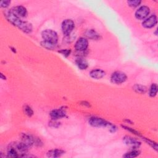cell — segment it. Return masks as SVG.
<instances>
[{
	"label": "cell",
	"instance_id": "1",
	"mask_svg": "<svg viewBox=\"0 0 158 158\" xmlns=\"http://www.w3.org/2000/svg\"><path fill=\"white\" fill-rule=\"evenodd\" d=\"M4 15L7 20L14 25L23 31L29 33L32 31V25L30 23L22 20L20 17L14 14L10 10L5 12Z\"/></svg>",
	"mask_w": 158,
	"mask_h": 158
},
{
	"label": "cell",
	"instance_id": "2",
	"mask_svg": "<svg viewBox=\"0 0 158 158\" xmlns=\"http://www.w3.org/2000/svg\"><path fill=\"white\" fill-rule=\"evenodd\" d=\"M41 36L44 41L52 43L53 44H56L58 41V36L57 33L52 30H45L42 31Z\"/></svg>",
	"mask_w": 158,
	"mask_h": 158
},
{
	"label": "cell",
	"instance_id": "3",
	"mask_svg": "<svg viewBox=\"0 0 158 158\" xmlns=\"http://www.w3.org/2000/svg\"><path fill=\"white\" fill-rule=\"evenodd\" d=\"M21 138H22V142L28 148L32 146L33 145L40 146V144H42L41 140L39 138H35V136L30 134L22 133Z\"/></svg>",
	"mask_w": 158,
	"mask_h": 158
},
{
	"label": "cell",
	"instance_id": "4",
	"mask_svg": "<svg viewBox=\"0 0 158 158\" xmlns=\"http://www.w3.org/2000/svg\"><path fill=\"white\" fill-rule=\"evenodd\" d=\"M127 79L126 74L120 71H116L111 75L110 80L115 84H121L124 83Z\"/></svg>",
	"mask_w": 158,
	"mask_h": 158
},
{
	"label": "cell",
	"instance_id": "5",
	"mask_svg": "<svg viewBox=\"0 0 158 158\" xmlns=\"http://www.w3.org/2000/svg\"><path fill=\"white\" fill-rule=\"evenodd\" d=\"M89 123L94 127H106L110 125V123L99 117H92L88 120Z\"/></svg>",
	"mask_w": 158,
	"mask_h": 158
},
{
	"label": "cell",
	"instance_id": "6",
	"mask_svg": "<svg viewBox=\"0 0 158 158\" xmlns=\"http://www.w3.org/2000/svg\"><path fill=\"white\" fill-rule=\"evenodd\" d=\"M62 30L65 35H69L75 28V23L71 19H65L62 23Z\"/></svg>",
	"mask_w": 158,
	"mask_h": 158
},
{
	"label": "cell",
	"instance_id": "7",
	"mask_svg": "<svg viewBox=\"0 0 158 158\" xmlns=\"http://www.w3.org/2000/svg\"><path fill=\"white\" fill-rule=\"evenodd\" d=\"M150 12L149 8L146 6H142L139 7L135 12V15L137 19L143 20L148 16Z\"/></svg>",
	"mask_w": 158,
	"mask_h": 158
},
{
	"label": "cell",
	"instance_id": "8",
	"mask_svg": "<svg viewBox=\"0 0 158 158\" xmlns=\"http://www.w3.org/2000/svg\"><path fill=\"white\" fill-rule=\"evenodd\" d=\"M88 46V40L83 37H80L75 43V48L78 51H85Z\"/></svg>",
	"mask_w": 158,
	"mask_h": 158
},
{
	"label": "cell",
	"instance_id": "9",
	"mask_svg": "<svg viewBox=\"0 0 158 158\" xmlns=\"http://www.w3.org/2000/svg\"><path fill=\"white\" fill-rule=\"evenodd\" d=\"M123 140L127 145L131 146L133 149H136L141 145V143L139 141H138L135 138L129 136H124L123 138Z\"/></svg>",
	"mask_w": 158,
	"mask_h": 158
},
{
	"label": "cell",
	"instance_id": "10",
	"mask_svg": "<svg viewBox=\"0 0 158 158\" xmlns=\"http://www.w3.org/2000/svg\"><path fill=\"white\" fill-rule=\"evenodd\" d=\"M157 22V19L156 15H152L144 20L142 23V25L146 28H151L156 25Z\"/></svg>",
	"mask_w": 158,
	"mask_h": 158
},
{
	"label": "cell",
	"instance_id": "11",
	"mask_svg": "<svg viewBox=\"0 0 158 158\" xmlns=\"http://www.w3.org/2000/svg\"><path fill=\"white\" fill-rule=\"evenodd\" d=\"M14 14L19 17H25L27 15V9L22 6H17L10 9Z\"/></svg>",
	"mask_w": 158,
	"mask_h": 158
},
{
	"label": "cell",
	"instance_id": "12",
	"mask_svg": "<svg viewBox=\"0 0 158 158\" xmlns=\"http://www.w3.org/2000/svg\"><path fill=\"white\" fill-rule=\"evenodd\" d=\"M65 115V112L62 109H54L50 112V116L52 120H57Z\"/></svg>",
	"mask_w": 158,
	"mask_h": 158
},
{
	"label": "cell",
	"instance_id": "13",
	"mask_svg": "<svg viewBox=\"0 0 158 158\" xmlns=\"http://www.w3.org/2000/svg\"><path fill=\"white\" fill-rule=\"evenodd\" d=\"M105 75L106 72L100 69H93L89 72V75L91 76V77L94 79L102 78L105 76Z\"/></svg>",
	"mask_w": 158,
	"mask_h": 158
},
{
	"label": "cell",
	"instance_id": "14",
	"mask_svg": "<svg viewBox=\"0 0 158 158\" xmlns=\"http://www.w3.org/2000/svg\"><path fill=\"white\" fill-rule=\"evenodd\" d=\"M65 154V151L60 149H54L48 151L47 156L48 157H59Z\"/></svg>",
	"mask_w": 158,
	"mask_h": 158
},
{
	"label": "cell",
	"instance_id": "15",
	"mask_svg": "<svg viewBox=\"0 0 158 158\" xmlns=\"http://www.w3.org/2000/svg\"><path fill=\"white\" fill-rule=\"evenodd\" d=\"M85 35L87 38H88L89 39L98 40L99 38V35L95 30H94L93 29L87 30L85 32Z\"/></svg>",
	"mask_w": 158,
	"mask_h": 158
},
{
	"label": "cell",
	"instance_id": "16",
	"mask_svg": "<svg viewBox=\"0 0 158 158\" xmlns=\"http://www.w3.org/2000/svg\"><path fill=\"white\" fill-rule=\"evenodd\" d=\"M75 63H76L77 65L78 66V67L81 70H85L88 66L87 61L82 57L78 58L75 60Z\"/></svg>",
	"mask_w": 158,
	"mask_h": 158
},
{
	"label": "cell",
	"instance_id": "17",
	"mask_svg": "<svg viewBox=\"0 0 158 158\" xmlns=\"http://www.w3.org/2000/svg\"><path fill=\"white\" fill-rule=\"evenodd\" d=\"M133 89L135 92H136L138 93H140V94H144L147 91V88L145 86L139 85V84L135 85L133 86Z\"/></svg>",
	"mask_w": 158,
	"mask_h": 158
},
{
	"label": "cell",
	"instance_id": "18",
	"mask_svg": "<svg viewBox=\"0 0 158 158\" xmlns=\"http://www.w3.org/2000/svg\"><path fill=\"white\" fill-rule=\"evenodd\" d=\"M140 154V152L138 150H132L128 152H127L125 154L123 157L126 158H133L138 156Z\"/></svg>",
	"mask_w": 158,
	"mask_h": 158
},
{
	"label": "cell",
	"instance_id": "19",
	"mask_svg": "<svg viewBox=\"0 0 158 158\" xmlns=\"http://www.w3.org/2000/svg\"><path fill=\"white\" fill-rule=\"evenodd\" d=\"M157 85L156 83H153L151 85L149 92V94L151 97H154L157 93Z\"/></svg>",
	"mask_w": 158,
	"mask_h": 158
},
{
	"label": "cell",
	"instance_id": "20",
	"mask_svg": "<svg viewBox=\"0 0 158 158\" xmlns=\"http://www.w3.org/2000/svg\"><path fill=\"white\" fill-rule=\"evenodd\" d=\"M41 45L43 47H44V48H46L48 49H54L55 48V46H56L55 44H53L50 43L49 42L45 41L44 40L41 41Z\"/></svg>",
	"mask_w": 158,
	"mask_h": 158
},
{
	"label": "cell",
	"instance_id": "21",
	"mask_svg": "<svg viewBox=\"0 0 158 158\" xmlns=\"http://www.w3.org/2000/svg\"><path fill=\"white\" fill-rule=\"evenodd\" d=\"M23 110H24V112L25 113V114L29 117H31L33 114V111L32 109L29 106H27V105L23 107Z\"/></svg>",
	"mask_w": 158,
	"mask_h": 158
},
{
	"label": "cell",
	"instance_id": "22",
	"mask_svg": "<svg viewBox=\"0 0 158 158\" xmlns=\"http://www.w3.org/2000/svg\"><path fill=\"white\" fill-rule=\"evenodd\" d=\"M141 1H139V0H133V1L132 0V1H127L128 6L131 7H136L138 6L141 4Z\"/></svg>",
	"mask_w": 158,
	"mask_h": 158
},
{
	"label": "cell",
	"instance_id": "23",
	"mask_svg": "<svg viewBox=\"0 0 158 158\" xmlns=\"http://www.w3.org/2000/svg\"><path fill=\"white\" fill-rule=\"evenodd\" d=\"M70 52H71L70 49H62L60 51H59V52L61 53L65 57H67L68 56H69L70 54Z\"/></svg>",
	"mask_w": 158,
	"mask_h": 158
},
{
	"label": "cell",
	"instance_id": "24",
	"mask_svg": "<svg viewBox=\"0 0 158 158\" xmlns=\"http://www.w3.org/2000/svg\"><path fill=\"white\" fill-rule=\"evenodd\" d=\"M10 4V1H9V0L2 1H1V2H0V6H1V7L6 8V7H8Z\"/></svg>",
	"mask_w": 158,
	"mask_h": 158
},
{
	"label": "cell",
	"instance_id": "25",
	"mask_svg": "<svg viewBox=\"0 0 158 158\" xmlns=\"http://www.w3.org/2000/svg\"><path fill=\"white\" fill-rule=\"evenodd\" d=\"M1 79H3V80H5L6 79V77L3 76V74L2 73H1Z\"/></svg>",
	"mask_w": 158,
	"mask_h": 158
}]
</instances>
